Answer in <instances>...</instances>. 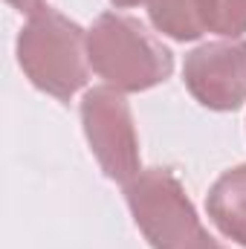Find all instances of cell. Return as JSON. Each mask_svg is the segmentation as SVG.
<instances>
[{"label":"cell","instance_id":"obj_8","mask_svg":"<svg viewBox=\"0 0 246 249\" xmlns=\"http://www.w3.org/2000/svg\"><path fill=\"white\" fill-rule=\"evenodd\" d=\"M209 3V32L238 41L246 32V0H206Z\"/></svg>","mask_w":246,"mask_h":249},{"label":"cell","instance_id":"obj_3","mask_svg":"<svg viewBox=\"0 0 246 249\" xmlns=\"http://www.w3.org/2000/svg\"><path fill=\"white\" fill-rule=\"evenodd\" d=\"M124 200L151 249H188L206 229L185 188L168 168H145L127 186Z\"/></svg>","mask_w":246,"mask_h":249},{"label":"cell","instance_id":"obj_5","mask_svg":"<svg viewBox=\"0 0 246 249\" xmlns=\"http://www.w3.org/2000/svg\"><path fill=\"white\" fill-rule=\"evenodd\" d=\"M185 90L209 110L229 113L246 102V41H211L185 55Z\"/></svg>","mask_w":246,"mask_h":249},{"label":"cell","instance_id":"obj_2","mask_svg":"<svg viewBox=\"0 0 246 249\" xmlns=\"http://www.w3.org/2000/svg\"><path fill=\"white\" fill-rule=\"evenodd\" d=\"M18 64L32 87L70 102L90 78L87 32L58 9L41 6L18 35Z\"/></svg>","mask_w":246,"mask_h":249},{"label":"cell","instance_id":"obj_6","mask_svg":"<svg viewBox=\"0 0 246 249\" xmlns=\"http://www.w3.org/2000/svg\"><path fill=\"white\" fill-rule=\"evenodd\" d=\"M206 212L229 241L246 247V165L229 168L214 180L206 197Z\"/></svg>","mask_w":246,"mask_h":249},{"label":"cell","instance_id":"obj_4","mask_svg":"<svg viewBox=\"0 0 246 249\" xmlns=\"http://www.w3.org/2000/svg\"><path fill=\"white\" fill-rule=\"evenodd\" d=\"M81 127L105 177L127 186L142 171L139 136L130 105L113 87H93L81 99Z\"/></svg>","mask_w":246,"mask_h":249},{"label":"cell","instance_id":"obj_7","mask_svg":"<svg viewBox=\"0 0 246 249\" xmlns=\"http://www.w3.org/2000/svg\"><path fill=\"white\" fill-rule=\"evenodd\" d=\"M145 9L154 29L174 41H197L209 32L206 0H145Z\"/></svg>","mask_w":246,"mask_h":249},{"label":"cell","instance_id":"obj_11","mask_svg":"<svg viewBox=\"0 0 246 249\" xmlns=\"http://www.w3.org/2000/svg\"><path fill=\"white\" fill-rule=\"evenodd\" d=\"M116 9H133V6H139V3H145V0H110Z\"/></svg>","mask_w":246,"mask_h":249},{"label":"cell","instance_id":"obj_10","mask_svg":"<svg viewBox=\"0 0 246 249\" xmlns=\"http://www.w3.org/2000/svg\"><path fill=\"white\" fill-rule=\"evenodd\" d=\"M188 249H226V247H223V244H217L209 232H203V235H200V238H197V241H194Z\"/></svg>","mask_w":246,"mask_h":249},{"label":"cell","instance_id":"obj_1","mask_svg":"<svg viewBox=\"0 0 246 249\" xmlns=\"http://www.w3.org/2000/svg\"><path fill=\"white\" fill-rule=\"evenodd\" d=\"M90 67L107 87L119 93H142L174 72V53L148 26L122 12H105L87 32Z\"/></svg>","mask_w":246,"mask_h":249},{"label":"cell","instance_id":"obj_9","mask_svg":"<svg viewBox=\"0 0 246 249\" xmlns=\"http://www.w3.org/2000/svg\"><path fill=\"white\" fill-rule=\"evenodd\" d=\"M6 3H12L18 12H26V15H32V12H38L44 6V0H6Z\"/></svg>","mask_w":246,"mask_h":249}]
</instances>
